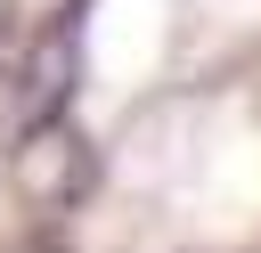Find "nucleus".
Listing matches in <instances>:
<instances>
[{"label":"nucleus","mask_w":261,"mask_h":253,"mask_svg":"<svg viewBox=\"0 0 261 253\" xmlns=\"http://www.w3.org/2000/svg\"><path fill=\"white\" fill-rule=\"evenodd\" d=\"M16 188H24L41 212H57L65 196H82V188H90V147H82L65 122H41V131L16 147Z\"/></svg>","instance_id":"f257e3e1"}]
</instances>
